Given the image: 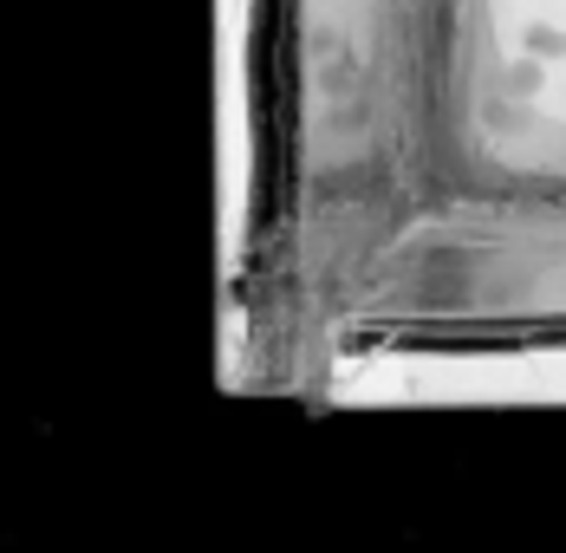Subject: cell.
<instances>
[{
  "mask_svg": "<svg viewBox=\"0 0 566 553\" xmlns=\"http://www.w3.org/2000/svg\"><path fill=\"white\" fill-rule=\"evenodd\" d=\"M502 85H509V98H534V92H541V53L514 59L509 72H502Z\"/></svg>",
  "mask_w": 566,
  "mask_h": 553,
  "instance_id": "cell-1",
  "label": "cell"
},
{
  "mask_svg": "<svg viewBox=\"0 0 566 553\" xmlns=\"http://www.w3.org/2000/svg\"><path fill=\"white\" fill-rule=\"evenodd\" d=\"M527 53H541V59L566 53V33H554V27H527Z\"/></svg>",
  "mask_w": 566,
  "mask_h": 553,
  "instance_id": "cell-2",
  "label": "cell"
}]
</instances>
